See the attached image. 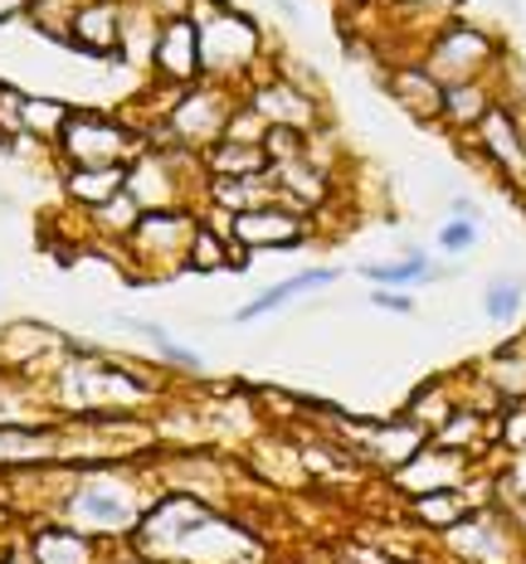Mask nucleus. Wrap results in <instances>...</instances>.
<instances>
[{
  "instance_id": "f257e3e1",
  "label": "nucleus",
  "mask_w": 526,
  "mask_h": 564,
  "mask_svg": "<svg viewBox=\"0 0 526 564\" xmlns=\"http://www.w3.org/2000/svg\"><path fill=\"white\" fill-rule=\"evenodd\" d=\"M191 20L201 25V68L205 78L229 88H249L264 68V34L244 10L225 6V0H195Z\"/></svg>"
},
{
  "instance_id": "f03ea898",
  "label": "nucleus",
  "mask_w": 526,
  "mask_h": 564,
  "mask_svg": "<svg viewBox=\"0 0 526 564\" xmlns=\"http://www.w3.org/2000/svg\"><path fill=\"white\" fill-rule=\"evenodd\" d=\"M58 390L68 394V409H78V414H117V409L147 404L151 380L108 356H74L64 366Z\"/></svg>"
},
{
  "instance_id": "7ed1b4c3",
  "label": "nucleus",
  "mask_w": 526,
  "mask_h": 564,
  "mask_svg": "<svg viewBox=\"0 0 526 564\" xmlns=\"http://www.w3.org/2000/svg\"><path fill=\"white\" fill-rule=\"evenodd\" d=\"M443 550L463 564H522L526 531L517 507H473L459 525L443 531Z\"/></svg>"
},
{
  "instance_id": "20e7f679",
  "label": "nucleus",
  "mask_w": 526,
  "mask_h": 564,
  "mask_svg": "<svg viewBox=\"0 0 526 564\" xmlns=\"http://www.w3.org/2000/svg\"><path fill=\"white\" fill-rule=\"evenodd\" d=\"M147 141L151 137L132 122H117V117H98V112H74L64 137L54 141V151L64 156V166H122V161L142 156Z\"/></svg>"
},
{
  "instance_id": "39448f33",
  "label": "nucleus",
  "mask_w": 526,
  "mask_h": 564,
  "mask_svg": "<svg viewBox=\"0 0 526 564\" xmlns=\"http://www.w3.org/2000/svg\"><path fill=\"white\" fill-rule=\"evenodd\" d=\"M201 229V215L191 205L181 209H147L137 219V229L127 234V253L137 258V268L151 278H171L185 273V258H191V239Z\"/></svg>"
},
{
  "instance_id": "423d86ee",
  "label": "nucleus",
  "mask_w": 526,
  "mask_h": 564,
  "mask_svg": "<svg viewBox=\"0 0 526 564\" xmlns=\"http://www.w3.org/2000/svg\"><path fill=\"white\" fill-rule=\"evenodd\" d=\"M419 64L439 78V84H468V78H487L502 64V44L487 30L468 25V20H449L429 34Z\"/></svg>"
},
{
  "instance_id": "0eeeda50",
  "label": "nucleus",
  "mask_w": 526,
  "mask_h": 564,
  "mask_svg": "<svg viewBox=\"0 0 526 564\" xmlns=\"http://www.w3.org/2000/svg\"><path fill=\"white\" fill-rule=\"evenodd\" d=\"M244 102V88H229V84H215V78H201V84L181 88L167 112V132L191 151H205L225 137L234 108Z\"/></svg>"
},
{
  "instance_id": "6e6552de",
  "label": "nucleus",
  "mask_w": 526,
  "mask_h": 564,
  "mask_svg": "<svg viewBox=\"0 0 526 564\" xmlns=\"http://www.w3.org/2000/svg\"><path fill=\"white\" fill-rule=\"evenodd\" d=\"M147 507L132 497V487L127 481H88L68 497V521L78 525L84 535H127L142 525Z\"/></svg>"
},
{
  "instance_id": "1a4fd4ad",
  "label": "nucleus",
  "mask_w": 526,
  "mask_h": 564,
  "mask_svg": "<svg viewBox=\"0 0 526 564\" xmlns=\"http://www.w3.org/2000/svg\"><path fill=\"white\" fill-rule=\"evenodd\" d=\"M244 98H249L273 127H292V132H318V127H322V98H318V88L298 84V78H288V74H259V78H249Z\"/></svg>"
},
{
  "instance_id": "9d476101",
  "label": "nucleus",
  "mask_w": 526,
  "mask_h": 564,
  "mask_svg": "<svg viewBox=\"0 0 526 564\" xmlns=\"http://www.w3.org/2000/svg\"><path fill=\"white\" fill-rule=\"evenodd\" d=\"M473 463H477V457H468L459 448H443V443L429 438L405 467H395V473H390V487L405 491V497H425V491H453V487H468V481H473Z\"/></svg>"
},
{
  "instance_id": "9b49d317",
  "label": "nucleus",
  "mask_w": 526,
  "mask_h": 564,
  "mask_svg": "<svg viewBox=\"0 0 526 564\" xmlns=\"http://www.w3.org/2000/svg\"><path fill=\"white\" fill-rule=\"evenodd\" d=\"M468 141L477 147V156L493 166L507 185H517V191H526V132H522V122H517V112L512 108H497L483 117V122L468 132Z\"/></svg>"
},
{
  "instance_id": "f8f14e48",
  "label": "nucleus",
  "mask_w": 526,
  "mask_h": 564,
  "mask_svg": "<svg viewBox=\"0 0 526 564\" xmlns=\"http://www.w3.org/2000/svg\"><path fill=\"white\" fill-rule=\"evenodd\" d=\"M151 74L161 78L171 93L191 88L205 78L201 68V25L191 15H175V20H161V34H157V50H151Z\"/></svg>"
},
{
  "instance_id": "ddd939ff",
  "label": "nucleus",
  "mask_w": 526,
  "mask_h": 564,
  "mask_svg": "<svg viewBox=\"0 0 526 564\" xmlns=\"http://www.w3.org/2000/svg\"><path fill=\"white\" fill-rule=\"evenodd\" d=\"M312 234V215H298L288 205H264V209H244L234 215L229 239L244 243V249H302Z\"/></svg>"
},
{
  "instance_id": "4468645a",
  "label": "nucleus",
  "mask_w": 526,
  "mask_h": 564,
  "mask_svg": "<svg viewBox=\"0 0 526 564\" xmlns=\"http://www.w3.org/2000/svg\"><path fill=\"white\" fill-rule=\"evenodd\" d=\"M68 50L112 58L122 50V0H78L68 20Z\"/></svg>"
},
{
  "instance_id": "2eb2a0df",
  "label": "nucleus",
  "mask_w": 526,
  "mask_h": 564,
  "mask_svg": "<svg viewBox=\"0 0 526 564\" xmlns=\"http://www.w3.org/2000/svg\"><path fill=\"white\" fill-rule=\"evenodd\" d=\"M201 199L210 209H225V215H244V209H264L278 205V185L273 175H205Z\"/></svg>"
},
{
  "instance_id": "dca6fc26",
  "label": "nucleus",
  "mask_w": 526,
  "mask_h": 564,
  "mask_svg": "<svg viewBox=\"0 0 526 564\" xmlns=\"http://www.w3.org/2000/svg\"><path fill=\"white\" fill-rule=\"evenodd\" d=\"M385 88H390V98L400 102V112H409L415 122H443V84L419 64V58L395 68Z\"/></svg>"
},
{
  "instance_id": "f3484780",
  "label": "nucleus",
  "mask_w": 526,
  "mask_h": 564,
  "mask_svg": "<svg viewBox=\"0 0 526 564\" xmlns=\"http://www.w3.org/2000/svg\"><path fill=\"white\" fill-rule=\"evenodd\" d=\"M497 108V93L487 78H468V84H443V127L468 137L487 112Z\"/></svg>"
},
{
  "instance_id": "a211bd4d",
  "label": "nucleus",
  "mask_w": 526,
  "mask_h": 564,
  "mask_svg": "<svg viewBox=\"0 0 526 564\" xmlns=\"http://www.w3.org/2000/svg\"><path fill=\"white\" fill-rule=\"evenodd\" d=\"M342 278L336 268H308V273H298V278H283V282H273V288H264L254 302H244L239 312H234V322H259V316H268V312H278L283 302H292V297H308V292H322V288H332V282Z\"/></svg>"
},
{
  "instance_id": "6ab92c4d",
  "label": "nucleus",
  "mask_w": 526,
  "mask_h": 564,
  "mask_svg": "<svg viewBox=\"0 0 526 564\" xmlns=\"http://www.w3.org/2000/svg\"><path fill=\"white\" fill-rule=\"evenodd\" d=\"M127 175H132V161H122V166H68L64 191L74 205L98 209V205H108L112 195L127 191Z\"/></svg>"
},
{
  "instance_id": "aec40b11",
  "label": "nucleus",
  "mask_w": 526,
  "mask_h": 564,
  "mask_svg": "<svg viewBox=\"0 0 526 564\" xmlns=\"http://www.w3.org/2000/svg\"><path fill=\"white\" fill-rule=\"evenodd\" d=\"M201 161H205V175H264L273 166L264 147H254V141H229V137L205 147Z\"/></svg>"
},
{
  "instance_id": "412c9836",
  "label": "nucleus",
  "mask_w": 526,
  "mask_h": 564,
  "mask_svg": "<svg viewBox=\"0 0 526 564\" xmlns=\"http://www.w3.org/2000/svg\"><path fill=\"white\" fill-rule=\"evenodd\" d=\"M473 511V497H468V487H453V491H425V497H409V516H415L425 531H449V525H459L463 516Z\"/></svg>"
},
{
  "instance_id": "4be33fe9",
  "label": "nucleus",
  "mask_w": 526,
  "mask_h": 564,
  "mask_svg": "<svg viewBox=\"0 0 526 564\" xmlns=\"http://www.w3.org/2000/svg\"><path fill=\"white\" fill-rule=\"evenodd\" d=\"M453 414H459V394L449 390V380H429V384H419L415 394H409V404H405V419L409 423H419V429L434 438V433L449 423Z\"/></svg>"
},
{
  "instance_id": "5701e85b",
  "label": "nucleus",
  "mask_w": 526,
  "mask_h": 564,
  "mask_svg": "<svg viewBox=\"0 0 526 564\" xmlns=\"http://www.w3.org/2000/svg\"><path fill=\"white\" fill-rule=\"evenodd\" d=\"M361 278L371 282V288H415V282H434V258L425 249H405V258H395V263H361Z\"/></svg>"
},
{
  "instance_id": "b1692460",
  "label": "nucleus",
  "mask_w": 526,
  "mask_h": 564,
  "mask_svg": "<svg viewBox=\"0 0 526 564\" xmlns=\"http://www.w3.org/2000/svg\"><path fill=\"white\" fill-rule=\"evenodd\" d=\"M30 555H34V564H93V535H84L78 525L74 531L50 525V531L34 535Z\"/></svg>"
},
{
  "instance_id": "393cba45",
  "label": "nucleus",
  "mask_w": 526,
  "mask_h": 564,
  "mask_svg": "<svg viewBox=\"0 0 526 564\" xmlns=\"http://www.w3.org/2000/svg\"><path fill=\"white\" fill-rule=\"evenodd\" d=\"M483 380L502 394V404H526V346H502L483 366Z\"/></svg>"
},
{
  "instance_id": "a878e982",
  "label": "nucleus",
  "mask_w": 526,
  "mask_h": 564,
  "mask_svg": "<svg viewBox=\"0 0 526 564\" xmlns=\"http://www.w3.org/2000/svg\"><path fill=\"white\" fill-rule=\"evenodd\" d=\"M434 443H443V448H459V453H468V457H477V453L487 448V443H497V438H493V419H483L477 409L459 404V414H453V419L434 433Z\"/></svg>"
},
{
  "instance_id": "bb28decb",
  "label": "nucleus",
  "mask_w": 526,
  "mask_h": 564,
  "mask_svg": "<svg viewBox=\"0 0 526 564\" xmlns=\"http://www.w3.org/2000/svg\"><path fill=\"white\" fill-rule=\"evenodd\" d=\"M229 253H234V239L201 215V229H195V239H191V258H185V273H225Z\"/></svg>"
},
{
  "instance_id": "cd10ccee",
  "label": "nucleus",
  "mask_w": 526,
  "mask_h": 564,
  "mask_svg": "<svg viewBox=\"0 0 526 564\" xmlns=\"http://www.w3.org/2000/svg\"><path fill=\"white\" fill-rule=\"evenodd\" d=\"M68 117H74V108H68V102H58V98H25V132L40 137V141H50V147L64 137Z\"/></svg>"
},
{
  "instance_id": "c85d7f7f",
  "label": "nucleus",
  "mask_w": 526,
  "mask_h": 564,
  "mask_svg": "<svg viewBox=\"0 0 526 564\" xmlns=\"http://www.w3.org/2000/svg\"><path fill=\"white\" fill-rule=\"evenodd\" d=\"M88 215H93V225H98V229H108V234H117V239H127V234L137 229V219L147 215V209L137 205V195H132V191H122V195H112L108 205L88 209Z\"/></svg>"
},
{
  "instance_id": "c756f323",
  "label": "nucleus",
  "mask_w": 526,
  "mask_h": 564,
  "mask_svg": "<svg viewBox=\"0 0 526 564\" xmlns=\"http://www.w3.org/2000/svg\"><path fill=\"white\" fill-rule=\"evenodd\" d=\"M522 297H526V282L512 278V273H497L483 288V312L493 316V322H512V316L522 312Z\"/></svg>"
},
{
  "instance_id": "7c9ffc66",
  "label": "nucleus",
  "mask_w": 526,
  "mask_h": 564,
  "mask_svg": "<svg viewBox=\"0 0 526 564\" xmlns=\"http://www.w3.org/2000/svg\"><path fill=\"white\" fill-rule=\"evenodd\" d=\"M127 326H132V332H142V336L151 340V346L161 350V360H167V366H181V370H191V375H201V370H205V366H201V356H195V350H185L181 340H171L157 322H142V316H132Z\"/></svg>"
},
{
  "instance_id": "2f4dec72",
  "label": "nucleus",
  "mask_w": 526,
  "mask_h": 564,
  "mask_svg": "<svg viewBox=\"0 0 526 564\" xmlns=\"http://www.w3.org/2000/svg\"><path fill=\"white\" fill-rule=\"evenodd\" d=\"M493 438H497V448H507V453L526 448V404H502V414L493 419Z\"/></svg>"
},
{
  "instance_id": "473e14b6",
  "label": "nucleus",
  "mask_w": 526,
  "mask_h": 564,
  "mask_svg": "<svg viewBox=\"0 0 526 564\" xmlns=\"http://www.w3.org/2000/svg\"><path fill=\"white\" fill-rule=\"evenodd\" d=\"M20 132H25V93L0 84V147Z\"/></svg>"
},
{
  "instance_id": "72a5a7b5",
  "label": "nucleus",
  "mask_w": 526,
  "mask_h": 564,
  "mask_svg": "<svg viewBox=\"0 0 526 564\" xmlns=\"http://www.w3.org/2000/svg\"><path fill=\"white\" fill-rule=\"evenodd\" d=\"M264 151H268V161H298V156H308V132H292V127H268Z\"/></svg>"
},
{
  "instance_id": "f704fd0d",
  "label": "nucleus",
  "mask_w": 526,
  "mask_h": 564,
  "mask_svg": "<svg viewBox=\"0 0 526 564\" xmlns=\"http://www.w3.org/2000/svg\"><path fill=\"white\" fill-rule=\"evenodd\" d=\"M477 243V219H443L439 225V253H468Z\"/></svg>"
},
{
  "instance_id": "c9c22d12",
  "label": "nucleus",
  "mask_w": 526,
  "mask_h": 564,
  "mask_svg": "<svg viewBox=\"0 0 526 564\" xmlns=\"http://www.w3.org/2000/svg\"><path fill=\"white\" fill-rule=\"evenodd\" d=\"M497 487L507 501H526V448L512 453V463H507V473L497 477Z\"/></svg>"
},
{
  "instance_id": "e433bc0d",
  "label": "nucleus",
  "mask_w": 526,
  "mask_h": 564,
  "mask_svg": "<svg viewBox=\"0 0 526 564\" xmlns=\"http://www.w3.org/2000/svg\"><path fill=\"white\" fill-rule=\"evenodd\" d=\"M371 302H376L380 312H400V316L415 312V297H409V292H400V288H376V292H371Z\"/></svg>"
},
{
  "instance_id": "4c0bfd02",
  "label": "nucleus",
  "mask_w": 526,
  "mask_h": 564,
  "mask_svg": "<svg viewBox=\"0 0 526 564\" xmlns=\"http://www.w3.org/2000/svg\"><path fill=\"white\" fill-rule=\"evenodd\" d=\"M380 6H395V10H405V15H449L443 0H380Z\"/></svg>"
},
{
  "instance_id": "58836bf2",
  "label": "nucleus",
  "mask_w": 526,
  "mask_h": 564,
  "mask_svg": "<svg viewBox=\"0 0 526 564\" xmlns=\"http://www.w3.org/2000/svg\"><path fill=\"white\" fill-rule=\"evenodd\" d=\"M147 6L157 10L161 20H175V15H191V6H195V0H147Z\"/></svg>"
},
{
  "instance_id": "ea45409f",
  "label": "nucleus",
  "mask_w": 526,
  "mask_h": 564,
  "mask_svg": "<svg viewBox=\"0 0 526 564\" xmlns=\"http://www.w3.org/2000/svg\"><path fill=\"white\" fill-rule=\"evenodd\" d=\"M449 219H477L483 225V209H477V199L459 195V199H449Z\"/></svg>"
},
{
  "instance_id": "a19ab883",
  "label": "nucleus",
  "mask_w": 526,
  "mask_h": 564,
  "mask_svg": "<svg viewBox=\"0 0 526 564\" xmlns=\"http://www.w3.org/2000/svg\"><path fill=\"white\" fill-rule=\"evenodd\" d=\"M34 0H0V20H10V15H20V10H30Z\"/></svg>"
},
{
  "instance_id": "79ce46f5",
  "label": "nucleus",
  "mask_w": 526,
  "mask_h": 564,
  "mask_svg": "<svg viewBox=\"0 0 526 564\" xmlns=\"http://www.w3.org/2000/svg\"><path fill=\"white\" fill-rule=\"evenodd\" d=\"M517 516H522V531H526V501H517Z\"/></svg>"
},
{
  "instance_id": "37998d69",
  "label": "nucleus",
  "mask_w": 526,
  "mask_h": 564,
  "mask_svg": "<svg viewBox=\"0 0 526 564\" xmlns=\"http://www.w3.org/2000/svg\"><path fill=\"white\" fill-rule=\"evenodd\" d=\"M522 564H526V560H522Z\"/></svg>"
}]
</instances>
